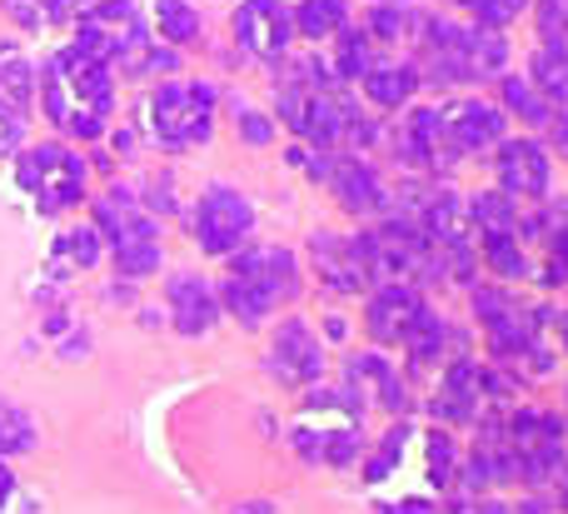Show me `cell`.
I'll list each match as a JSON object with an SVG mask.
<instances>
[{
    "instance_id": "1",
    "label": "cell",
    "mask_w": 568,
    "mask_h": 514,
    "mask_svg": "<svg viewBox=\"0 0 568 514\" xmlns=\"http://www.w3.org/2000/svg\"><path fill=\"white\" fill-rule=\"evenodd\" d=\"M36 95L60 135L100 140L110 130V110H115V70L90 60L85 50L65 46L36 75Z\"/></svg>"
},
{
    "instance_id": "2",
    "label": "cell",
    "mask_w": 568,
    "mask_h": 514,
    "mask_svg": "<svg viewBox=\"0 0 568 514\" xmlns=\"http://www.w3.org/2000/svg\"><path fill=\"white\" fill-rule=\"evenodd\" d=\"M414 65H419V80H429V85H479V80H499L509 70V40H504V30L459 26L449 16H424Z\"/></svg>"
},
{
    "instance_id": "3",
    "label": "cell",
    "mask_w": 568,
    "mask_h": 514,
    "mask_svg": "<svg viewBox=\"0 0 568 514\" xmlns=\"http://www.w3.org/2000/svg\"><path fill=\"white\" fill-rule=\"evenodd\" d=\"M100 240H110V260H115V275L125 280H150L165 265V240H160V220L140 205L130 190L110 185L95 200V220Z\"/></svg>"
},
{
    "instance_id": "4",
    "label": "cell",
    "mask_w": 568,
    "mask_h": 514,
    "mask_svg": "<svg viewBox=\"0 0 568 514\" xmlns=\"http://www.w3.org/2000/svg\"><path fill=\"white\" fill-rule=\"evenodd\" d=\"M215 105H220V95L210 80H165L145 105L155 145H165V150L205 145L215 135Z\"/></svg>"
},
{
    "instance_id": "5",
    "label": "cell",
    "mask_w": 568,
    "mask_h": 514,
    "mask_svg": "<svg viewBox=\"0 0 568 514\" xmlns=\"http://www.w3.org/2000/svg\"><path fill=\"white\" fill-rule=\"evenodd\" d=\"M16 180L20 190L30 195V205L40 210V215H65V210H75L80 200H85V160L75 155L70 145H60V140H45V145H26L16 160Z\"/></svg>"
},
{
    "instance_id": "6",
    "label": "cell",
    "mask_w": 568,
    "mask_h": 514,
    "mask_svg": "<svg viewBox=\"0 0 568 514\" xmlns=\"http://www.w3.org/2000/svg\"><path fill=\"white\" fill-rule=\"evenodd\" d=\"M255 225H260V210L245 190L210 185L205 195H200L195 215H190V240L200 245V255L230 260L235 250H245L250 240H255Z\"/></svg>"
},
{
    "instance_id": "7",
    "label": "cell",
    "mask_w": 568,
    "mask_h": 514,
    "mask_svg": "<svg viewBox=\"0 0 568 514\" xmlns=\"http://www.w3.org/2000/svg\"><path fill=\"white\" fill-rule=\"evenodd\" d=\"M150 40L145 20H140L135 0H95V6L80 10L75 20V50H85L90 60L115 70L125 56H135Z\"/></svg>"
},
{
    "instance_id": "8",
    "label": "cell",
    "mask_w": 568,
    "mask_h": 514,
    "mask_svg": "<svg viewBox=\"0 0 568 514\" xmlns=\"http://www.w3.org/2000/svg\"><path fill=\"white\" fill-rule=\"evenodd\" d=\"M310 260H314V275H320L324 290L334 295H359V290H374V245H369V230L359 235H334V230H314L310 235Z\"/></svg>"
},
{
    "instance_id": "9",
    "label": "cell",
    "mask_w": 568,
    "mask_h": 514,
    "mask_svg": "<svg viewBox=\"0 0 568 514\" xmlns=\"http://www.w3.org/2000/svg\"><path fill=\"white\" fill-rule=\"evenodd\" d=\"M389 145H394V160L404 170H414V175H439V170H449L459 160L439 105H414L404 115V125L389 135Z\"/></svg>"
},
{
    "instance_id": "10",
    "label": "cell",
    "mask_w": 568,
    "mask_h": 514,
    "mask_svg": "<svg viewBox=\"0 0 568 514\" xmlns=\"http://www.w3.org/2000/svg\"><path fill=\"white\" fill-rule=\"evenodd\" d=\"M499 155H494V180L509 200H544L554 185V155L544 140L534 135H514V140H499Z\"/></svg>"
},
{
    "instance_id": "11",
    "label": "cell",
    "mask_w": 568,
    "mask_h": 514,
    "mask_svg": "<svg viewBox=\"0 0 568 514\" xmlns=\"http://www.w3.org/2000/svg\"><path fill=\"white\" fill-rule=\"evenodd\" d=\"M230 30H235V46L250 50L255 60H284L294 46V6H284V0H240L235 16H230Z\"/></svg>"
},
{
    "instance_id": "12",
    "label": "cell",
    "mask_w": 568,
    "mask_h": 514,
    "mask_svg": "<svg viewBox=\"0 0 568 514\" xmlns=\"http://www.w3.org/2000/svg\"><path fill=\"white\" fill-rule=\"evenodd\" d=\"M324 185H329V195L339 200L349 215H359V220L389 215V210H394L389 185H384V175L374 170V160H364V155H344V150H334Z\"/></svg>"
},
{
    "instance_id": "13",
    "label": "cell",
    "mask_w": 568,
    "mask_h": 514,
    "mask_svg": "<svg viewBox=\"0 0 568 514\" xmlns=\"http://www.w3.org/2000/svg\"><path fill=\"white\" fill-rule=\"evenodd\" d=\"M270 375L290 390H310L324 380V345L304 320L290 315L275 330V340H270Z\"/></svg>"
},
{
    "instance_id": "14",
    "label": "cell",
    "mask_w": 568,
    "mask_h": 514,
    "mask_svg": "<svg viewBox=\"0 0 568 514\" xmlns=\"http://www.w3.org/2000/svg\"><path fill=\"white\" fill-rule=\"evenodd\" d=\"M230 275H245V280H255L260 290H265L275 305H290L294 295H300V285H304V270H300V255L294 250H284V245H255L250 240L245 250H235L230 255Z\"/></svg>"
},
{
    "instance_id": "15",
    "label": "cell",
    "mask_w": 568,
    "mask_h": 514,
    "mask_svg": "<svg viewBox=\"0 0 568 514\" xmlns=\"http://www.w3.org/2000/svg\"><path fill=\"white\" fill-rule=\"evenodd\" d=\"M165 315L185 340H200V335L215 330V320L225 315V310H220V295L205 275H195V270H175V275L165 280Z\"/></svg>"
},
{
    "instance_id": "16",
    "label": "cell",
    "mask_w": 568,
    "mask_h": 514,
    "mask_svg": "<svg viewBox=\"0 0 568 514\" xmlns=\"http://www.w3.org/2000/svg\"><path fill=\"white\" fill-rule=\"evenodd\" d=\"M439 110H444V125H449V140L459 155H484V150H494L499 140H509L504 135V130H509V115H504L494 100L459 95Z\"/></svg>"
},
{
    "instance_id": "17",
    "label": "cell",
    "mask_w": 568,
    "mask_h": 514,
    "mask_svg": "<svg viewBox=\"0 0 568 514\" xmlns=\"http://www.w3.org/2000/svg\"><path fill=\"white\" fill-rule=\"evenodd\" d=\"M424 295L419 285H409V280H384V285L369 290V305H364V330H369L374 345H399L404 325H409L414 315H419Z\"/></svg>"
},
{
    "instance_id": "18",
    "label": "cell",
    "mask_w": 568,
    "mask_h": 514,
    "mask_svg": "<svg viewBox=\"0 0 568 514\" xmlns=\"http://www.w3.org/2000/svg\"><path fill=\"white\" fill-rule=\"evenodd\" d=\"M344 380L359 390L369 385L389 415H404V410H409V380L399 375V365H394L384 350H359V355H349L344 360Z\"/></svg>"
},
{
    "instance_id": "19",
    "label": "cell",
    "mask_w": 568,
    "mask_h": 514,
    "mask_svg": "<svg viewBox=\"0 0 568 514\" xmlns=\"http://www.w3.org/2000/svg\"><path fill=\"white\" fill-rule=\"evenodd\" d=\"M399 350H404V365H409V375H429V370H439L444 350H449V325H444V315L429 305V300H424L419 315L404 325Z\"/></svg>"
},
{
    "instance_id": "20",
    "label": "cell",
    "mask_w": 568,
    "mask_h": 514,
    "mask_svg": "<svg viewBox=\"0 0 568 514\" xmlns=\"http://www.w3.org/2000/svg\"><path fill=\"white\" fill-rule=\"evenodd\" d=\"M359 85L379 110H409L424 80H419V65H414V60H374L369 75H364Z\"/></svg>"
},
{
    "instance_id": "21",
    "label": "cell",
    "mask_w": 568,
    "mask_h": 514,
    "mask_svg": "<svg viewBox=\"0 0 568 514\" xmlns=\"http://www.w3.org/2000/svg\"><path fill=\"white\" fill-rule=\"evenodd\" d=\"M215 295H220V310H225L230 320H240L245 330H260V325H265V320L280 310L275 300H270L265 290H260L255 280H245V275H225Z\"/></svg>"
},
{
    "instance_id": "22",
    "label": "cell",
    "mask_w": 568,
    "mask_h": 514,
    "mask_svg": "<svg viewBox=\"0 0 568 514\" xmlns=\"http://www.w3.org/2000/svg\"><path fill=\"white\" fill-rule=\"evenodd\" d=\"M105 255V240L95 225H65L55 235V255H50V280H65V270H90Z\"/></svg>"
},
{
    "instance_id": "23",
    "label": "cell",
    "mask_w": 568,
    "mask_h": 514,
    "mask_svg": "<svg viewBox=\"0 0 568 514\" xmlns=\"http://www.w3.org/2000/svg\"><path fill=\"white\" fill-rule=\"evenodd\" d=\"M529 80L549 105H568V40H544L529 60Z\"/></svg>"
},
{
    "instance_id": "24",
    "label": "cell",
    "mask_w": 568,
    "mask_h": 514,
    "mask_svg": "<svg viewBox=\"0 0 568 514\" xmlns=\"http://www.w3.org/2000/svg\"><path fill=\"white\" fill-rule=\"evenodd\" d=\"M469 220H474V240L479 235H519V200H509L504 190H479L469 195Z\"/></svg>"
},
{
    "instance_id": "25",
    "label": "cell",
    "mask_w": 568,
    "mask_h": 514,
    "mask_svg": "<svg viewBox=\"0 0 568 514\" xmlns=\"http://www.w3.org/2000/svg\"><path fill=\"white\" fill-rule=\"evenodd\" d=\"M479 245V260L489 275H499V285H514V280H529L534 265L529 255H524V240L519 235H479L474 240Z\"/></svg>"
},
{
    "instance_id": "26",
    "label": "cell",
    "mask_w": 568,
    "mask_h": 514,
    "mask_svg": "<svg viewBox=\"0 0 568 514\" xmlns=\"http://www.w3.org/2000/svg\"><path fill=\"white\" fill-rule=\"evenodd\" d=\"M349 26V0H300L294 6V36H304L310 46L334 40Z\"/></svg>"
},
{
    "instance_id": "27",
    "label": "cell",
    "mask_w": 568,
    "mask_h": 514,
    "mask_svg": "<svg viewBox=\"0 0 568 514\" xmlns=\"http://www.w3.org/2000/svg\"><path fill=\"white\" fill-rule=\"evenodd\" d=\"M200 30H205V20H200V10L190 6V0H155V40L170 50H185L200 40Z\"/></svg>"
},
{
    "instance_id": "28",
    "label": "cell",
    "mask_w": 568,
    "mask_h": 514,
    "mask_svg": "<svg viewBox=\"0 0 568 514\" xmlns=\"http://www.w3.org/2000/svg\"><path fill=\"white\" fill-rule=\"evenodd\" d=\"M499 110L504 115L514 110L524 125H549L554 120V105L539 95V85H534L529 75H509V70L499 75Z\"/></svg>"
},
{
    "instance_id": "29",
    "label": "cell",
    "mask_w": 568,
    "mask_h": 514,
    "mask_svg": "<svg viewBox=\"0 0 568 514\" xmlns=\"http://www.w3.org/2000/svg\"><path fill=\"white\" fill-rule=\"evenodd\" d=\"M424 480H429V490H454L459 485V445H454V435L444 425L424 430Z\"/></svg>"
},
{
    "instance_id": "30",
    "label": "cell",
    "mask_w": 568,
    "mask_h": 514,
    "mask_svg": "<svg viewBox=\"0 0 568 514\" xmlns=\"http://www.w3.org/2000/svg\"><path fill=\"white\" fill-rule=\"evenodd\" d=\"M409 435L414 430L404 425V420H394L389 430L379 435V445L364 455V465H359V475H364V485H384V480L394 475V470L404 465V450H409Z\"/></svg>"
},
{
    "instance_id": "31",
    "label": "cell",
    "mask_w": 568,
    "mask_h": 514,
    "mask_svg": "<svg viewBox=\"0 0 568 514\" xmlns=\"http://www.w3.org/2000/svg\"><path fill=\"white\" fill-rule=\"evenodd\" d=\"M334 75H339V85H359L364 75H369L374 65V50H369V36L354 26H344L339 36H334Z\"/></svg>"
},
{
    "instance_id": "32",
    "label": "cell",
    "mask_w": 568,
    "mask_h": 514,
    "mask_svg": "<svg viewBox=\"0 0 568 514\" xmlns=\"http://www.w3.org/2000/svg\"><path fill=\"white\" fill-rule=\"evenodd\" d=\"M364 36L369 40H404V36H419V16H414L404 0H379L364 20Z\"/></svg>"
},
{
    "instance_id": "33",
    "label": "cell",
    "mask_w": 568,
    "mask_h": 514,
    "mask_svg": "<svg viewBox=\"0 0 568 514\" xmlns=\"http://www.w3.org/2000/svg\"><path fill=\"white\" fill-rule=\"evenodd\" d=\"M6 16L20 30H50L75 16V0H6Z\"/></svg>"
},
{
    "instance_id": "34",
    "label": "cell",
    "mask_w": 568,
    "mask_h": 514,
    "mask_svg": "<svg viewBox=\"0 0 568 514\" xmlns=\"http://www.w3.org/2000/svg\"><path fill=\"white\" fill-rule=\"evenodd\" d=\"M36 420L26 415L20 405H10V400H0V460L10 455H30L36 450Z\"/></svg>"
},
{
    "instance_id": "35",
    "label": "cell",
    "mask_w": 568,
    "mask_h": 514,
    "mask_svg": "<svg viewBox=\"0 0 568 514\" xmlns=\"http://www.w3.org/2000/svg\"><path fill=\"white\" fill-rule=\"evenodd\" d=\"M449 6L464 10V16H469V26L504 30V26H514L524 10H534V0H449Z\"/></svg>"
},
{
    "instance_id": "36",
    "label": "cell",
    "mask_w": 568,
    "mask_h": 514,
    "mask_svg": "<svg viewBox=\"0 0 568 514\" xmlns=\"http://www.w3.org/2000/svg\"><path fill=\"white\" fill-rule=\"evenodd\" d=\"M469 305H474V320L489 330V325H499L509 310H519V295H514L509 285H474L469 290Z\"/></svg>"
},
{
    "instance_id": "37",
    "label": "cell",
    "mask_w": 568,
    "mask_h": 514,
    "mask_svg": "<svg viewBox=\"0 0 568 514\" xmlns=\"http://www.w3.org/2000/svg\"><path fill=\"white\" fill-rule=\"evenodd\" d=\"M235 135L245 140V145L265 150L270 140H275V115H265V110H255V105H240L235 110Z\"/></svg>"
},
{
    "instance_id": "38",
    "label": "cell",
    "mask_w": 568,
    "mask_h": 514,
    "mask_svg": "<svg viewBox=\"0 0 568 514\" xmlns=\"http://www.w3.org/2000/svg\"><path fill=\"white\" fill-rule=\"evenodd\" d=\"M20 140H26V115L10 110V105H0V155L20 150Z\"/></svg>"
},
{
    "instance_id": "39",
    "label": "cell",
    "mask_w": 568,
    "mask_h": 514,
    "mask_svg": "<svg viewBox=\"0 0 568 514\" xmlns=\"http://www.w3.org/2000/svg\"><path fill=\"white\" fill-rule=\"evenodd\" d=\"M384 514H444V505L429 495H404V500H394V505H384Z\"/></svg>"
},
{
    "instance_id": "40",
    "label": "cell",
    "mask_w": 568,
    "mask_h": 514,
    "mask_svg": "<svg viewBox=\"0 0 568 514\" xmlns=\"http://www.w3.org/2000/svg\"><path fill=\"white\" fill-rule=\"evenodd\" d=\"M549 135H554V145H559V150H568V105H564V110H554Z\"/></svg>"
},
{
    "instance_id": "41",
    "label": "cell",
    "mask_w": 568,
    "mask_h": 514,
    "mask_svg": "<svg viewBox=\"0 0 568 514\" xmlns=\"http://www.w3.org/2000/svg\"><path fill=\"white\" fill-rule=\"evenodd\" d=\"M10 500H16V475H10V465L0 460V514H6Z\"/></svg>"
},
{
    "instance_id": "42",
    "label": "cell",
    "mask_w": 568,
    "mask_h": 514,
    "mask_svg": "<svg viewBox=\"0 0 568 514\" xmlns=\"http://www.w3.org/2000/svg\"><path fill=\"white\" fill-rule=\"evenodd\" d=\"M230 514H275V500H245V505H235Z\"/></svg>"
},
{
    "instance_id": "43",
    "label": "cell",
    "mask_w": 568,
    "mask_h": 514,
    "mask_svg": "<svg viewBox=\"0 0 568 514\" xmlns=\"http://www.w3.org/2000/svg\"><path fill=\"white\" fill-rule=\"evenodd\" d=\"M549 325H554V330H559V345H564V355H568V310H559V315H554V320H549Z\"/></svg>"
}]
</instances>
